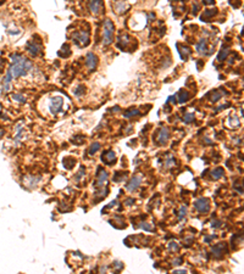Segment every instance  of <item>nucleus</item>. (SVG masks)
Segmentation results:
<instances>
[{"label":"nucleus","mask_w":244,"mask_h":274,"mask_svg":"<svg viewBox=\"0 0 244 274\" xmlns=\"http://www.w3.org/2000/svg\"><path fill=\"white\" fill-rule=\"evenodd\" d=\"M11 66L7 69V73L4 78V92L7 93L10 90V83L14 78H18L21 76H26L30 69H32V62L26 59L23 55L14 54L11 55Z\"/></svg>","instance_id":"f257e3e1"},{"label":"nucleus","mask_w":244,"mask_h":274,"mask_svg":"<svg viewBox=\"0 0 244 274\" xmlns=\"http://www.w3.org/2000/svg\"><path fill=\"white\" fill-rule=\"evenodd\" d=\"M112 35H114V23L110 20H106L104 23V37H103L104 45H109L112 43Z\"/></svg>","instance_id":"f03ea898"},{"label":"nucleus","mask_w":244,"mask_h":274,"mask_svg":"<svg viewBox=\"0 0 244 274\" xmlns=\"http://www.w3.org/2000/svg\"><path fill=\"white\" fill-rule=\"evenodd\" d=\"M195 208L200 213H208L210 211V200L206 198H200L194 202Z\"/></svg>","instance_id":"7ed1b4c3"},{"label":"nucleus","mask_w":244,"mask_h":274,"mask_svg":"<svg viewBox=\"0 0 244 274\" xmlns=\"http://www.w3.org/2000/svg\"><path fill=\"white\" fill-rule=\"evenodd\" d=\"M62 104H64L62 98H60V96H54V98H51V100H50V105H49L51 115H54V116H55V115H58V112L61 110Z\"/></svg>","instance_id":"20e7f679"},{"label":"nucleus","mask_w":244,"mask_h":274,"mask_svg":"<svg viewBox=\"0 0 244 274\" xmlns=\"http://www.w3.org/2000/svg\"><path fill=\"white\" fill-rule=\"evenodd\" d=\"M72 38L74 39V41H76L77 44L83 45V46L88 45V43H89L88 33H87V32H83V31H81V32H76L74 34L72 35Z\"/></svg>","instance_id":"39448f33"},{"label":"nucleus","mask_w":244,"mask_h":274,"mask_svg":"<svg viewBox=\"0 0 244 274\" xmlns=\"http://www.w3.org/2000/svg\"><path fill=\"white\" fill-rule=\"evenodd\" d=\"M169 137H170V131H169V128L164 127V128H161L159 131V134L156 137V143L159 145H165L167 143V140H169Z\"/></svg>","instance_id":"423d86ee"},{"label":"nucleus","mask_w":244,"mask_h":274,"mask_svg":"<svg viewBox=\"0 0 244 274\" xmlns=\"http://www.w3.org/2000/svg\"><path fill=\"white\" fill-rule=\"evenodd\" d=\"M89 10L94 14V15H98L102 12V10L104 9V5H103V0H90L89 1Z\"/></svg>","instance_id":"0eeeda50"},{"label":"nucleus","mask_w":244,"mask_h":274,"mask_svg":"<svg viewBox=\"0 0 244 274\" xmlns=\"http://www.w3.org/2000/svg\"><path fill=\"white\" fill-rule=\"evenodd\" d=\"M140 183H142V175H140V174H137V175L132 177V179H131V180L128 182V184L126 185V189H127L128 191H134V190L140 185Z\"/></svg>","instance_id":"6e6552de"},{"label":"nucleus","mask_w":244,"mask_h":274,"mask_svg":"<svg viewBox=\"0 0 244 274\" xmlns=\"http://www.w3.org/2000/svg\"><path fill=\"white\" fill-rule=\"evenodd\" d=\"M86 64H87V67H88V68L90 69V71H93V69H95L97 65H98V57H97L94 54L89 53V54L87 55Z\"/></svg>","instance_id":"1a4fd4ad"},{"label":"nucleus","mask_w":244,"mask_h":274,"mask_svg":"<svg viewBox=\"0 0 244 274\" xmlns=\"http://www.w3.org/2000/svg\"><path fill=\"white\" fill-rule=\"evenodd\" d=\"M115 160H116L115 152H114V151H111V150L105 151L104 154H103V156H102V161H103L104 163H106V165H111V163H114V162H115Z\"/></svg>","instance_id":"9d476101"},{"label":"nucleus","mask_w":244,"mask_h":274,"mask_svg":"<svg viewBox=\"0 0 244 274\" xmlns=\"http://www.w3.org/2000/svg\"><path fill=\"white\" fill-rule=\"evenodd\" d=\"M107 180V173L104 171V170H102V168H99V173H98V183H97V188H102V186H104L103 184H104L105 182Z\"/></svg>","instance_id":"9b49d317"},{"label":"nucleus","mask_w":244,"mask_h":274,"mask_svg":"<svg viewBox=\"0 0 244 274\" xmlns=\"http://www.w3.org/2000/svg\"><path fill=\"white\" fill-rule=\"evenodd\" d=\"M27 50L32 54V56H35V55H38V53H39V46L34 44V43H28V45H27Z\"/></svg>","instance_id":"f8f14e48"},{"label":"nucleus","mask_w":244,"mask_h":274,"mask_svg":"<svg viewBox=\"0 0 244 274\" xmlns=\"http://www.w3.org/2000/svg\"><path fill=\"white\" fill-rule=\"evenodd\" d=\"M206 44H208L206 39H200L199 44L197 45V50H198V53L204 54V53H205V50H206Z\"/></svg>","instance_id":"ddd939ff"},{"label":"nucleus","mask_w":244,"mask_h":274,"mask_svg":"<svg viewBox=\"0 0 244 274\" xmlns=\"http://www.w3.org/2000/svg\"><path fill=\"white\" fill-rule=\"evenodd\" d=\"M178 95H179L178 101H179L181 104L186 103V101L189 99V93H188V92H186V90H181V92L178 93Z\"/></svg>","instance_id":"4468645a"},{"label":"nucleus","mask_w":244,"mask_h":274,"mask_svg":"<svg viewBox=\"0 0 244 274\" xmlns=\"http://www.w3.org/2000/svg\"><path fill=\"white\" fill-rule=\"evenodd\" d=\"M223 173H225L223 168L217 167L216 170H214V171L211 172V175H212V178H214V179H220V178L223 175Z\"/></svg>","instance_id":"2eb2a0df"},{"label":"nucleus","mask_w":244,"mask_h":274,"mask_svg":"<svg viewBox=\"0 0 244 274\" xmlns=\"http://www.w3.org/2000/svg\"><path fill=\"white\" fill-rule=\"evenodd\" d=\"M100 149V143H93L89 147V155H94Z\"/></svg>","instance_id":"dca6fc26"},{"label":"nucleus","mask_w":244,"mask_h":274,"mask_svg":"<svg viewBox=\"0 0 244 274\" xmlns=\"http://www.w3.org/2000/svg\"><path fill=\"white\" fill-rule=\"evenodd\" d=\"M12 100H14V101H17V103H21V104L26 103V98H25L22 94H14V95H12Z\"/></svg>","instance_id":"f3484780"},{"label":"nucleus","mask_w":244,"mask_h":274,"mask_svg":"<svg viewBox=\"0 0 244 274\" xmlns=\"http://www.w3.org/2000/svg\"><path fill=\"white\" fill-rule=\"evenodd\" d=\"M137 115H139V111H138V110H128V111H126V112L123 113V117L130 118V117H132V116H137Z\"/></svg>","instance_id":"a211bd4d"},{"label":"nucleus","mask_w":244,"mask_h":274,"mask_svg":"<svg viewBox=\"0 0 244 274\" xmlns=\"http://www.w3.org/2000/svg\"><path fill=\"white\" fill-rule=\"evenodd\" d=\"M179 54H182L183 60H187L188 56H189V54H190V50L188 48H182V49H179Z\"/></svg>","instance_id":"6ab92c4d"},{"label":"nucleus","mask_w":244,"mask_h":274,"mask_svg":"<svg viewBox=\"0 0 244 274\" xmlns=\"http://www.w3.org/2000/svg\"><path fill=\"white\" fill-rule=\"evenodd\" d=\"M140 228H143V229H145V230H148V232L154 230V225H153V224H150V223H146V222L140 223Z\"/></svg>","instance_id":"aec40b11"},{"label":"nucleus","mask_w":244,"mask_h":274,"mask_svg":"<svg viewBox=\"0 0 244 274\" xmlns=\"http://www.w3.org/2000/svg\"><path fill=\"white\" fill-rule=\"evenodd\" d=\"M186 213H187V206H182L181 209L178 211V214H177V216H178L179 219H183L184 216H186Z\"/></svg>","instance_id":"412c9836"},{"label":"nucleus","mask_w":244,"mask_h":274,"mask_svg":"<svg viewBox=\"0 0 244 274\" xmlns=\"http://www.w3.org/2000/svg\"><path fill=\"white\" fill-rule=\"evenodd\" d=\"M216 14H217V10H216V9H211L210 11H209V10H206V11H205V14H204V16H203V20H204V18H205L206 16H210V17H212V16H215Z\"/></svg>","instance_id":"4be33fe9"},{"label":"nucleus","mask_w":244,"mask_h":274,"mask_svg":"<svg viewBox=\"0 0 244 274\" xmlns=\"http://www.w3.org/2000/svg\"><path fill=\"white\" fill-rule=\"evenodd\" d=\"M228 53H230V51H228V50H227V49H223V50H222V51H221V53H220V54H218V60H220V61H222V60H225V59H226V57H227V55H228Z\"/></svg>","instance_id":"5701e85b"},{"label":"nucleus","mask_w":244,"mask_h":274,"mask_svg":"<svg viewBox=\"0 0 244 274\" xmlns=\"http://www.w3.org/2000/svg\"><path fill=\"white\" fill-rule=\"evenodd\" d=\"M64 165H65V167H66V168H69V170H70V168H72V166L74 165V160H73V159H71V162H69V159H65V160H64Z\"/></svg>","instance_id":"b1692460"},{"label":"nucleus","mask_w":244,"mask_h":274,"mask_svg":"<svg viewBox=\"0 0 244 274\" xmlns=\"http://www.w3.org/2000/svg\"><path fill=\"white\" fill-rule=\"evenodd\" d=\"M193 119H194V115H192V113H187L184 116V121L186 122H192Z\"/></svg>","instance_id":"393cba45"},{"label":"nucleus","mask_w":244,"mask_h":274,"mask_svg":"<svg viewBox=\"0 0 244 274\" xmlns=\"http://www.w3.org/2000/svg\"><path fill=\"white\" fill-rule=\"evenodd\" d=\"M174 163V157H169L167 161H166V167H172V165Z\"/></svg>","instance_id":"a878e982"},{"label":"nucleus","mask_w":244,"mask_h":274,"mask_svg":"<svg viewBox=\"0 0 244 274\" xmlns=\"http://www.w3.org/2000/svg\"><path fill=\"white\" fill-rule=\"evenodd\" d=\"M215 93H216V94H215V95L212 96V99H211V101H212V103L217 101V100H218V99L221 98V94H220V92H215Z\"/></svg>","instance_id":"bb28decb"},{"label":"nucleus","mask_w":244,"mask_h":274,"mask_svg":"<svg viewBox=\"0 0 244 274\" xmlns=\"http://www.w3.org/2000/svg\"><path fill=\"white\" fill-rule=\"evenodd\" d=\"M170 249L172 250H178V245L176 242H170Z\"/></svg>","instance_id":"cd10ccee"},{"label":"nucleus","mask_w":244,"mask_h":274,"mask_svg":"<svg viewBox=\"0 0 244 274\" xmlns=\"http://www.w3.org/2000/svg\"><path fill=\"white\" fill-rule=\"evenodd\" d=\"M174 266H178V264H181V263H182V260H181V258H177V260H176V261H174Z\"/></svg>","instance_id":"c85d7f7f"},{"label":"nucleus","mask_w":244,"mask_h":274,"mask_svg":"<svg viewBox=\"0 0 244 274\" xmlns=\"http://www.w3.org/2000/svg\"><path fill=\"white\" fill-rule=\"evenodd\" d=\"M205 4H214V0H203Z\"/></svg>","instance_id":"c756f323"},{"label":"nucleus","mask_w":244,"mask_h":274,"mask_svg":"<svg viewBox=\"0 0 244 274\" xmlns=\"http://www.w3.org/2000/svg\"><path fill=\"white\" fill-rule=\"evenodd\" d=\"M187 271H174V273H186Z\"/></svg>","instance_id":"7c9ffc66"}]
</instances>
